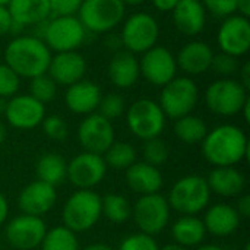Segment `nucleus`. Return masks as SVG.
Segmentation results:
<instances>
[{
	"instance_id": "14",
	"label": "nucleus",
	"mask_w": 250,
	"mask_h": 250,
	"mask_svg": "<svg viewBox=\"0 0 250 250\" xmlns=\"http://www.w3.org/2000/svg\"><path fill=\"white\" fill-rule=\"evenodd\" d=\"M217 42L221 53L233 57H242L250 50L249 18L234 13L221 22L217 32Z\"/></svg>"
},
{
	"instance_id": "55",
	"label": "nucleus",
	"mask_w": 250,
	"mask_h": 250,
	"mask_svg": "<svg viewBox=\"0 0 250 250\" xmlns=\"http://www.w3.org/2000/svg\"><path fill=\"white\" fill-rule=\"evenodd\" d=\"M125 4H130V6H138V4H142L145 0H122Z\"/></svg>"
},
{
	"instance_id": "12",
	"label": "nucleus",
	"mask_w": 250,
	"mask_h": 250,
	"mask_svg": "<svg viewBox=\"0 0 250 250\" xmlns=\"http://www.w3.org/2000/svg\"><path fill=\"white\" fill-rule=\"evenodd\" d=\"M139 72L148 83L163 88L177 76L176 56L163 45H154L142 53V57L139 59Z\"/></svg>"
},
{
	"instance_id": "40",
	"label": "nucleus",
	"mask_w": 250,
	"mask_h": 250,
	"mask_svg": "<svg viewBox=\"0 0 250 250\" xmlns=\"http://www.w3.org/2000/svg\"><path fill=\"white\" fill-rule=\"evenodd\" d=\"M239 67H240V63H239L237 57H233L226 53L214 54L211 69H214V72H217L223 78H229V76L234 75L236 72H239Z\"/></svg>"
},
{
	"instance_id": "38",
	"label": "nucleus",
	"mask_w": 250,
	"mask_h": 250,
	"mask_svg": "<svg viewBox=\"0 0 250 250\" xmlns=\"http://www.w3.org/2000/svg\"><path fill=\"white\" fill-rule=\"evenodd\" d=\"M119 250H160L154 236L145 233H135L127 236L119 246Z\"/></svg>"
},
{
	"instance_id": "27",
	"label": "nucleus",
	"mask_w": 250,
	"mask_h": 250,
	"mask_svg": "<svg viewBox=\"0 0 250 250\" xmlns=\"http://www.w3.org/2000/svg\"><path fill=\"white\" fill-rule=\"evenodd\" d=\"M207 182L211 192L224 198L240 196L246 186L245 174L236 167H215L207 177Z\"/></svg>"
},
{
	"instance_id": "30",
	"label": "nucleus",
	"mask_w": 250,
	"mask_h": 250,
	"mask_svg": "<svg viewBox=\"0 0 250 250\" xmlns=\"http://www.w3.org/2000/svg\"><path fill=\"white\" fill-rule=\"evenodd\" d=\"M207 133H208L207 123L198 116L188 114L174 122V135L177 136V139H180L185 144L189 145L201 144Z\"/></svg>"
},
{
	"instance_id": "15",
	"label": "nucleus",
	"mask_w": 250,
	"mask_h": 250,
	"mask_svg": "<svg viewBox=\"0 0 250 250\" xmlns=\"http://www.w3.org/2000/svg\"><path fill=\"white\" fill-rule=\"evenodd\" d=\"M114 127L98 113L85 116L78 127V139L83 151L103 155L114 142Z\"/></svg>"
},
{
	"instance_id": "34",
	"label": "nucleus",
	"mask_w": 250,
	"mask_h": 250,
	"mask_svg": "<svg viewBox=\"0 0 250 250\" xmlns=\"http://www.w3.org/2000/svg\"><path fill=\"white\" fill-rule=\"evenodd\" d=\"M29 95L34 97L37 101L42 103L44 105L50 101H53L57 95V85L56 82L48 76V73H42L40 76H35L29 79Z\"/></svg>"
},
{
	"instance_id": "5",
	"label": "nucleus",
	"mask_w": 250,
	"mask_h": 250,
	"mask_svg": "<svg viewBox=\"0 0 250 250\" xmlns=\"http://www.w3.org/2000/svg\"><path fill=\"white\" fill-rule=\"evenodd\" d=\"M41 40L45 45L56 53L78 51L86 38V29L76 15L54 16L42 23Z\"/></svg>"
},
{
	"instance_id": "10",
	"label": "nucleus",
	"mask_w": 250,
	"mask_h": 250,
	"mask_svg": "<svg viewBox=\"0 0 250 250\" xmlns=\"http://www.w3.org/2000/svg\"><path fill=\"white\" fill-rule=\"evenodd\" d=\"M160 37V25L157 19L145 12L129 16L122 26L120 42L125 50L132 54H142L157 45Z\"/></svg>"
},
{
	"instance_id": "25",
	"label": "nucleus",
	"mask_w": 250,
	"mask_h": 250,
	"mask_svg": "<svg viewBox=\"0 0 250 250\" xmlns=\"http://www.w3.org/2000/svg\"><path fill=\"white\" fill-rule=\"evenodd\" d=\"M7 10L13 22L22 29L25 26L41 25L51 15L48 0H10Z\"/></svg>"
},
{
	"instance_id": "35",
	"label": "nucleus",
	"mask_w": 250,
	"mask_h": 250,
	"mask_svg": "<svg viewBox=\"0 0 250 250\" xmlns=\"http://www.w3.org/2000/svg\"><path fill=\"white\" fill-rule=\"evenodd\" d=\"M142 152H144L145 163L154 167H160L168 160V148L161 138H152L145 141Z\"/></svg>"
},
{
	"instance_id": "13",
	"label": "nucleus",
	"mask_w": 250,
	"mask_h": 250,
	"mask_svg": "<svg viewBox=\"0 0 250 250\" xmlns=\"http://www.w3.org/2000/svg\"><path fill=\"white\" fill-rule=\"evenodd\" d=\"M107 168L103 155L83 151L67 163L66 179L75 188L89 190L104 180Z\"/></svg>"
},
{
	"instance_id": "48",
	"label": "nucleus",
	"mask_w": 250,
	"mask_h": 250,
	"mask_svg": "<svg viewBox=\"0 0 250 250\" xmlns=\"http://www.w3.org/2000/svg\"><path fill=\"white\" fill-rule=\"evenodd\" d=\"M237 13L246 18L250 16V0H237Z\"/></svg>"
},
{
	"instance_id": "28",
	"label": "nucleus",
	"mask_w": 250,
	"mask_h": 250,
	"mask_svg": "<svg viewBox=\"0 0 250 250\" xmlns=\"http://www.w3.org/2000/svg\"><path fill=\"white\" fill-rule=\"evenodd\" d=\"M207 236L204 223L196 215H183L171 227V237L176 245L183 248L199 246Z\"/></svg>"
},
{
	"instance_id": "6",
	"label": "nucleus",
	"mask_w": 250,
	"mask_h": 250,
	"mask_svg": "<svg viewBox=\"0 0 250 250\" xmlns=\"http://www.w3.org/2000/svg\"><path fill=\"white\" fill-rule=\"evenodd\" d=\"M199 100V88L189 76H176L166 83L160 94V107L166 117L177 120L192 114Z\"/></svg>"
},
{
	"instance_id": "16",
	"label": "nucleus",
	"mask_w": 250,
	"mask_h": 250,
	"mask_svg": "<svg viewBox=\"0 0 250 250\" xmlns=\"http://www.w3.org/2000/svg\"><path fill=\"white\" fill-rule=\"evenodd\" d=\"M47 227L41 217L18 215L6 226V239L12 248L18 250H32L40 248Z\"/></svg>"
},
{
	"instance_id": "31",
	"label": "nucleus",
	"mask_w": 250,
	"mask_h": 250,
	"mask_svg": "<svg viewBox=\"0 0 250 250\" xmlns=\"http://www.w3.org/2000/svg\"><path fill=\"white\" fill-rule=\"evenodd\" d=\"M101 215L114 224H122L132 217V207L125 196L108 193L101 198Z\"/></svg>"
},
{
	"instance_id": "23",
	"label": "nucleus",
	"mask_w": 250,
	"mask_h": 250,
	"mask_svg": "<svg viewBox=\"0 0 250 250\" xmlns=\"http://www.w3.org/2000/svg\"><path fill=\"white\" fill-rule=\"evenodd\" d=\"M202 223L207 233L217 237H226L233 234L239 229L240 215L231 205L215 204L207 208Z\"/></svg>"
},
{
	"instance_id": "57",
	"label": "nucleus",
	"mask_w": 250,
	"mask_h": 250,
	"mask_svg": "<svg viewBox=\"0 0 250 250\" xmlns=\"http://www.w3.org/2000/svg\"><path fill=\"white\" fill-rule=\"evenodd\" d=\"M243 250H250V245H249V243H248V245L245 246V249H243Z\"/></svg>"
},
{
	"instance_id": "3",
	"label": "nucleus",
	"mask_w": 250,
	"mask_h": 250,
	"mask_svg": "<svg viewBox=\"0 0 250 250\" xmlns=\"http://www.w3.org/2000/svg\"><path fill=\"white\" fill-rule=\"evenodd\" d=\"M211 193L207 177L189 174L179 179L171 186L167 202L170 208L182 215H196L208 208Z\"/></svg>"
},
{
	"instance_id": "20",
	"label": "nucleus",
	"mask_w": 250,
	"mask_h": 250,
	"mask_svg": "<svg viewBox=\"0 0 250 250\" xmlns=\"http://www.w3.org/2000/svg\"><path fill=\"white\" fill-rule=\"evenodd\" d=\"M212 47L205 41H190L186 42L176 56L177 69L183 70L186 75L198 76L211 69L214 59Z\"/></svg>"
},
{
	"instance_id": "11",
	"label": "nucleus",
	"mask_w": 250,
	"mask_h": 250,
	"mask_svg": "<svg viewBox=\"0 0 250 250\" xmlns=\"http://www.w3.org/2000/svg\"><path fill=\"white\" fill-rule=\"evenodd\" d=\"M170 205L160 193L142 195L132 209V217L141 233L155 236L166 230L170 221Z\"/></svg>"
},
{
	"instance_id": "47",
	"label": "nucleus",
	"mask_w": 250,
	"mask_h": 250,
	"mask_svg": "<svg viewBox=\"0 0 250 250\" xmlns=\"http://www.w3.org/2000/svg\"><path fill=\"white\" fill-rule=\"evenodd\" d=\"M7 215H9V204L4 195L0 192V226L7 220Z\"/></svg>"
},
{
	"instance_id": "54",
	"label": "nucleus",
	"mask_w": 250,
	"mask_h": 250,
	"mask_svg": "<svg viewBox=\"0 0 250 250\" xmlns=\"http://www.w3.org/2000/svg\"><path fill=\"white\" fill-rule=\"evenodd\" d=\"M6 105H7V100L0 97V114H4V111H6Z\"/></svg>"
},
{
	"instance_id": "37",
	"label": "nucleus",
	"mask_w": 250,
	"mask_h": 250,
	"mask_svg": "<svg viewBox=\"0 0 250 250\" xmlns=\"http://www.w3.org/2000/svg\"><path fill=\"white\" fill-rule=\"evenodd\" d=\"M21 86V78L6 64L0 63V97L1 98H12L16 95Z\"/></svg>"
},
{
	"instance_id": "42",
	"label": "nucleus",
	"mask_w": 250,
	"mask_h": 250,
	"mask_svg": "<svg viewBox=\"0 0 250 250\" xmlns=\"http://www.w3.org/2000/svg\"><path fill=\"white\" fill-rule=\"evenodd\" d=\"M83 0H48L51 13L54 16L76 15Z\"/></svg>"
},
{
	"instance_id": "52",
	"label": "nucleus",
	"mask_w": 250,
	"mask_h": 250,
	"mask_svg": "<svg viewBox=\"0 0 250 250\" xmlns=\"http://www.w3.org/2000/svg\"><path fill=\"white\" fill-rule=\"evenodd\" d=\"M160 250H188L186 248L180 246V245H176V243H170V245H166L163 248H160Z\"/></svg>"
},
{
	"instance_id": "9",
	"label": "nucleus",
	"mask_w": 250,
	"mask_h": 250,
	"mask_svg": "<svg viewBox=\"0 0 250 250\" xmlns=\"http://www.w3.org/2000/svg\"><path fill=\"white\" fill-rule=\"evenodd\" d=\"M166 119L160 104L151 98L136 100L126 111L129 130L142 141L160 138L166 127Z\"/></svg>"
},
{
	"instance_id": "50",
	"label": "nucleus",
	"mask_w": 250,
	"mask_h": 250,
	"mask_svg": "<svg viewBox=\"0 0 250 250\" xmlns=\"http://www.w3.org/2000/svg\"><path fill=\"white\" fill-rule=\"evenodd\" d=\"M240 113H243V117H245V122L246 123H249L250 122V100L246 101V104L243 105V108H242V111Z\"/></svg>"
},
{
	"instance_id": "21",
	"label": "nucleus",
	"mask_w": 250,
	"mask_h": 250,
	"mask_svg": "<svg viewBox=\"0 0 250 250\" xmlns=\"http://www.w3.org/2000/svg\"><path fill=\"white\" fill-rule=\"evenodd\" d=\"M101 97H103V92L95 82L82 79L67 86L66 94H64V103H66V107L72 113L88 116L97 111Z\"/></svg>"
},
{
	"instance_id": "8",
	"label": "nucleus",
	"mask_w": 250,
	"mask_h": 250,
	"mask_svg": "<svg viewBox=\"0 0 250 250\" xmlns=\"http://www.w3.org/2000/svg\"><path fill=\"white\" fill-rule=\"evenodd\" d=\"M248 100V89L231 78H221L209 83L205 91V104L208 110L221 117L239 114Z\"/></svg>"
},
{
	"instance_id": "39",
	"label": "nucleus",
	"mask_w": 250,
	"mask_h": 250,
	"mask_svg": "<svg viewBox=\"0 0 250 250\" xmlns=\"http://www.w3.org/2000/svg\"><path fill=\"white\" fill-rule=\"evenodd\" d=\"M41 125H42V130L47 135V138H50L53 141H63V139H66L69 129H67L66 122L60 116H56V114L47 116V117H44Z\"/></svg>"
},
{
	"instance_id": "41",
	"label": "nucleus",
	"mask_w": 250,
	"mask_h": 250,
	"mask_svg": "<svg viewBox=\"0 0 250 250\" xmlns=\"http://www.w3.org/2000/svg\"><path fill=\"white\" fill-rule=\"evenodd\" d=\"M205 10L218 18L237 13V0H201Z\"/></svg>"
},
{
	"instance_id": "44",
	"label": "nucleus",
	"mask_w": 250,
	"mask_h": 250,
	"mask_svg": "<svg viewBox=\"0 0 250 250\" xmlns=\"http://www.w3.org/2000/svg\"><path fill=\"white\" fill-rule=\"evenodd\" d=\"M237 214L240 215V218H249L250 217V196L249 195H240L239 196V202L236 207Z\"/></svg>"
},
{
	"instance_id": "29",
	"label": "nucleus",
	"mask_w": 250,
	"mask_h": 250,
	"mask_svg": "<svg viewBox=\"0 0 250 250\" xmlns=\"http://www.w3.org/2000/svg\"><path fill=\"white\" fill-rule=\"evenodd\" d=\"M35 173L38 180L56 188L66 179L67 163L62 155L56 152H47L37 161Z\"/></svg>"
},
{
	"instance_id": "17",
	"label": "nucleus",
	"mask_w": 250,
	"mask_h": 250,
	"mask_svg": "<svg viewBox=\"0 0 250 250\" xmlns=\"http://www.w3.org/2000/svg\"><path fill=\"white\" fill-rule=\"evenodd\" d=\"M4 116L12 127L29 130L42 123L45 117V105L29 94L13 95L7 100Z\"/></svg>"
},
{
	"instance_id": "2",
	"label": "nucleus",
	"mask_w": 250,
	"mask_h": 250,
	"mask_svg": "<svg viewBox=\"0 0 250 250\" xmlns=\"http://www.w3.org/2000/svg\"><path fill=\"white\" fill-rule=\"evenodd\" d=\"M51 50L35 35L15 37L4 48V63L19 76L32 79L47 73Z\"/></svg>"
},
{
	"instance_id": "18",
	"label": "nucleus",
	"mask_w": 250,
	"mask_h": 250,
	"mask_svg": "<svg viewBox=\"0 0 250 250\" xmlns=\"http://www.w3.org/2000/svg\"><path fill=\"white\" fill-rule=\"evenodd\" d=\"M47 73L56 85L70 86L85 78L86 60L78 51L56 53L51 56Z\"/></svg>"
},
{
	"instance_id": "36",
	"label": "nucleus",
	"mask_w": 250,
	"mask_h": 250,
	"mask_svg": "<svg viewBox=\"0 0 250 250\" xmlns=\"http://www.w3.org/2000/svg\"><path fill=\"white\" fill-rule=\"evenodd\" d=\"M98 114H101L103 117H105L107 120H114L117 117H120L125 110H126V104L122 95L119 94H107L101 97V101L98 104Z\"/></svg>"
},
{
	"instance_id": "49",
	"label": "nucleus",
	"mask_w": 250,
	"mask_h": 250,
	"mask_svg": "<svg viewBox=\"0 0 250 250\" xmlns=\"http://www.w3.org/2000/svg\"><path fill=\"white\" fill-rule=\"evenodd\" d=\"M82 250H113L108 245L105 243H92V245H88L86 248H83Z\"/></svg>"
},
{
	"instance_id": "43",
	"label": "nucleus",
	"mask_w": 250,
	"mask_h": 250,
	"mask_svg": "<svg viewBox=\"0 0 250 250\" xmlns=\"http://www.w3.org/2000/svg\"><path fill=\"white\" fill-rule=\"evenodd\" d=\"M15 31H21V28L13 22L7 6H0V37L6 34H12Z\"/></svg>"
},
{
	"instance_id": "4",
	"label": "nucleus",
	"mask_w": 250,
	"mask_h": 250,
	"mask_svg": "<svg viewBox=\"0 0 250 250\" xmlns=\"http://www.w3.org/2000/svg\"><path fill=\"white\" fill-rule=\"evenodd\" d=\"M63 224L73 233L91 230L101 218V196L92 189H78L64 202Z\"/></svg>"
},
{
	"instance_id": "7",
	"label": "nucleus",
	"mask_w": 250,
	"mask_h": 250,
	"mask_svg": "<svg viewBox=\"0 0 250 250\" xmlns=\"http://www.w3.org/2000/svg\"><path fill=\"white\" fill-rule=\"evenodd\" d=\"M126 13L122 0H83L76 16L86 32L104 34L119 26Z\"/></svg>"
},
{
	"instance_id": "56",
	"label": "nucleus",
	"mask_w": 250,
	"mask_h": 250,
	"mask_svg": "<svg viewBox=\"0 0 250 250\" xmlns=\"http://www.w3.org/2000/svg\"><path fill=\"white\" fill-rule=\"evenodd\" d=\"M9 1H10V0H0V6H7Z\"/></svg>"
},
{
	"instance_id": "33",
	"label": "nucleus",
	"mask_w": 250,
	"mask_h": 250,
	"mask_svg": "<svg viewBox=\"0 0 250 250\" xmlns=\"http://www.w3.org/2000/svg\"><path fill=\"white\" fill-rule=\"evenodd\" d=\"M107 167L116 170H126L136 163V151L127 142H113V145L103 154Z\"/></svg>"
},
{
	"instance_id": "32",
	"label": "nucleus",
	"mask_w": 250,
	"mask_h": 250,
	"mask_svg": "<svg viewBox=\"0 0 250 250\" xmlns=\"http://www.w3.org/2000/svg\"><path fill=\"white\" fill-rule=\"evenodd\" d=\"M40 248L41 250H79V242L76 233L64 226H59L45 231Z\"/></svg>"
},
{
	"instance_id": "1",
	"label": "nucleus",
	"mask_w": 250,
	"mask_h": 250,
	"mask_svg": "<svg viewBox=\"0 0 250 250\" xmlns=\"http://www.w3.org/2000/svg\"><path fill=\"white\" fill-rule=\"evenodd\" d=\"M202 155L214 167H236L249 155L245 130L234 125H220L202 139Z\"/></svg>"
},
{
	"instance_id": "19",
	"label": "nucleus",
	"mask_w": 250,
	"mask_h": 250,
	"mask_svg": "<svg viewBox=\"0 0 250 250\" xmlns=\"http://www.w3.org/2000/svg\"><path fill=\"white\" fill-rule=\"evenodd\" d=\"M57 201V192L56 188L51 185H47L41 180H35L29 185H26L18 198L19 208L26 215L41 217L47 214Z\"/></svg>"
},
{
	"instance_id": "26",
	"label": "nucleus",
	"mask_w": 250,
	"mask_h": 250,
	"mask_svg": "<svg viewBox=\"0 0 250 250\" xmlns=\"http://www.w3.org/2000/svg\"><path fill=\"white\" fill-rule=\"evenodd\" d=\"M163 174L158 167H154L145 161L133 163L129 168H126L127 186L141 196L158 193L163 188Z\"/></svg>"
},
{
	"instance_id": "46",
	"label": "nucleus",
	"mask_w": 250,
	"mask_h": 250,
	"mask_svg": "<svg viewBox=\"0 0 250 250\" xmlns=\"http://www.w3.org/2000/svg\"><path fill=\"white\" fill-rule=\"evenodd\" d=\"M239 72H240V83L249 91L250 88V63L249 62H246L243 66H240L239 67Z\"/></svg>"
},
{
	"instance_id": "45",
	"label": "nucleus",
	"mask_w": 250,
	"mask_h": 250,
	"mask_svg": "<svg viewBox=\"0 0 250 250\" xmlns=\"http://www.w3.org/2000/svg\"><path fill=\"white\" fill-rule=\"evenodd\" d=\"M151 1L152 6L160 12H171L179 3V0H151Z\"/></svg>"
},
{
	"instance_id": "51",
	"label": "nucleus",
	"mask_w": 250,
	"mask_h": 250,
	"mask_svg": "<svg viewBox=\"0 0 250 250\" xmlns=\"http://www.w3.org/2000/svg\"><path fill=\"white\" fill-rule=\"evenodd\" d=\"M196 250H227L223 246H218V245H201Z\"/></svg>"
},
{
	"instance_id": "53",
	"label": "nucleus",
	"mask_w": 250,
	"mask_h": 250,
	"mask_svg": "<svg viewBox=\"0 0 250 250\" xmlns=\"http://www.w3.org/2000/svg\"><path fill=\"white\" fill-rule=\"evenodd\" d=\"M6 135H7V130H6V126L0 122V145L4 142L6 139Z\"/></svg>"
},
{
	"instance_id": "24",
	"label": "nucleus",
	"mask_w": 250,
	"mask_h": 250,
	"mask_svg": "<svg viewBox=\"0 0 250 250\" xmlns=\"http://www.w3.org/2000/svg\"><path fill=\"white\" fill-rule=\"evenodd\" d=\"M107 73L110 82L114 86L127 89L133 86L141 76L139 59H136V54H132L126 50H120L111 57Z\"/></svg>"
},
{
	"instance_id": "22",
	"label": "nucleus",
	"mask_w": 250,
	"mask_h": 250,
	"mask_svg": "<svg viewBox=\"0 0 250 250\" xmlns=\"http://www.w3.org/2000/svg\"><path fill=\"white\" fill-rule=\"evenodd\" d=\"M171 15L176 29L186 37L199 35L207 23V10L201 0H179Z\"/></svg>"
}]
</instances>
